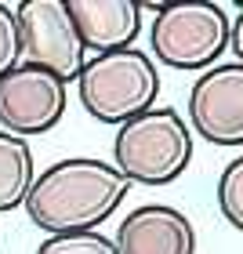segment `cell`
I'll return each instance as SVG.
<instances>
[{
	"label": "cell",
	"mask_w": 243,
	"mask_h": 254,
	"mask_svg": "<svg viewBox=\"0 0 243 254\" xmlns=\"http://www.w3.org/2000/svg\"><path fill=\"white\" fill-rule=\"evenodd\" d=\"M218 207H222L225 222L243 233V156L229 160L218 178Z\"/></svg>",
	"instance_id": "11"
},
{
	"label": "cell",
	"mask_w": 243,
	"mask_h": 254,
	"mask_svg": "<svg viewBox=\"0 0 243 254\" xmlns=\"http://www.w3.org/2000/svg\"><path fill=\"white\" fill-rule=\"evenodd\" d=\"M69 15L87 51L113 55L134 48L145 7L138 0H69Z\"/></svg>",
	"instance_id": "9"
},
{
	"label": "cell",
	"mask_w": 243,
	"mask_h": 254,
	"mask_svg": "<svg viewBox=\"0 0 243 254\" xmlns=\"http://www.w3.org/2000/svg\"><path fill=\"white\" fill-rule=\"evenodd\" d=\"M192 160V127L171 106L123 124L113 142V167L131 186H171Z\"/></svg>",
	"instance_id": "3"
},
{
	"label": "cell",
	"mask_w": 243,
	"mask_h": 254,
	"mask_svg": "<svg viewBox=\"0 0 243 254\" xmlns=\"http://www.w3.org/2000/svg\"><path fill=\"white\" fill-rule=\"evenodd\" d=\"M189 127L211 145H243V65L218 62L189 91Z\"/></svg>",
	"instance_id": "7"
},
{
	"label": "cell",
	"mask_w": 243,
	"mask_h": 254,
	"mask_svg": "<svg viewBox=\"0 0 243 254\" xmlns=\"http://www.w3.org/2000/svg\"><path fill=\"white\" fill-rule=\"evenodd\" d=\"M113 244L117 254H196V229L178 207L145 203L120 222Z\"/></svg>",
	"instance_id": "8"
},
{
	"label": "cell",
	"mask_w": 243,
	"mask_h": 254,
	"mask_svg": "<svg viewBox=\"0 0 243 254\" xmlns=\"http://www.w3.org/2000/svg\"><path fill=\"white\" fill-rule=\"evenodd\" d=\"M233 18L214 0H175L153 7L149 48L153 59L182 73H207L229 51Z\"/></svg>",
	"instance_id": "2"
},
{
	"label": "cell",
	"mask_w": 243,
	"mask_h": 254,
	"mask_svg": "<svg viewBox=\"0 0 243 254\" xmlns=\"http://www.w3.org/2000/svg\"><path fill=\"white\" fill-rule=\"evenodd\" d=\"M37 186V164L26 138L0 131V211H15Z\"/></svg>",
	"instance_id": "10"
},
{
	"label": "cell",
	"mask_w": 243,
	"mask_h": 254,
	"mask_svg": "<svg viewBox=\"0 0 243 254\" xmlns=\"http://www.w3.org/2000/svg\"><path fill=\"white\" fill-rule=\"evenodd\" d=\"M229 51H236V62L243 65V7L233 18V40H229Z\"/></svg>",
	"instance_id": "14"
},
{
	"label": "cell",
	"mask_w": 243,
	"mask_h": 254,
	"mask_svg": "<svg viewBox=\"0 0 243 254\" xmlns=\"http://www.w3.org/2000/svg\"><path fill=\"white\" fill-rule=\"evenodd\" d=\"M37 254H117V244L102 233H69L44 240Z\"/></svg>",
	"instance_id": "12"
},
{
	"label": "cell",
	"mask_w": 243,
	"mask_h": 254,
	"mask_svg": "<svg viewBox=\"0 0 243 254\" xmlns=\"http://www.w3.org/2000/svg\"><path fill=\"white\" fill-rule=\"evenodd\" d=\"M18 29H22V48H26V62L51 69L55 76L80 80L87 65V48L76 33V22L69 15V4L62 0H22L15 7Z\"/></svg>",
	"instance_id": "5"
},
{
	"label": "cell",
	"mask_w": 243,
	"mask_h": 254,
	"mask_svg": "<svg viewBox=\"0 0 243 254\" xmlns=\"http://www.w3.org/2000/svg\"><path fill=\"white\" fill-rule=\"evenodd\" d=\"M22 59H26V48H22L18 15L7 4H0V76H7L11 69H18Z\"/></svg>",
	"instance_id": "13"
},
{
	"label": "cell",
	"mask_w": 243,
	"mask_h": 254,
	"mask_svg": "<svg viewBox=\"0 0 243 254\" xmlns=\"http://www.w3.org/2000/svg\"><path fill=\"white\" fill-rule=\"evenodd\" d=\"M127 192L131 182L113 164H102L95 156H69L37 178L26 211L29 222L51 236L98 233V225L120 211Z\"/></svg>",
	"instance_id": "1"
},
{
	"label": "cell",
	"mask_w": 243,
	"mask_h": 254,
	"mask_svg": "<svg viewBox=\"0 0 243 254\" xmlns=\"http://www.w3.org/2000/svg\"><path fill=\"white\" fill-rule=\"evenodd\" d=\"M65 113V80L55 76L51 69L22 62L0 76V124L4 131L26 138L44 134L62 120Z\"/></svg>",
	"instance_id": "6"
},
{
	"label": "cell",
	"mask_w": 243,
	"mask_h": 254,
	"mask_svg": "<svg viewBox=\"0 0 243 254\" xmlns=\"http://www.w3.org/2000/svg\"><path fill=\"white\" fill-rule=\"evenodd\" d=\"M80 106L98 124L123 127L149 109H156L160 98V73L156 59L142 48H127L113 55H95L80 73Z\"/></svg>",
	"instance_id": "4"
}]
</instances>
